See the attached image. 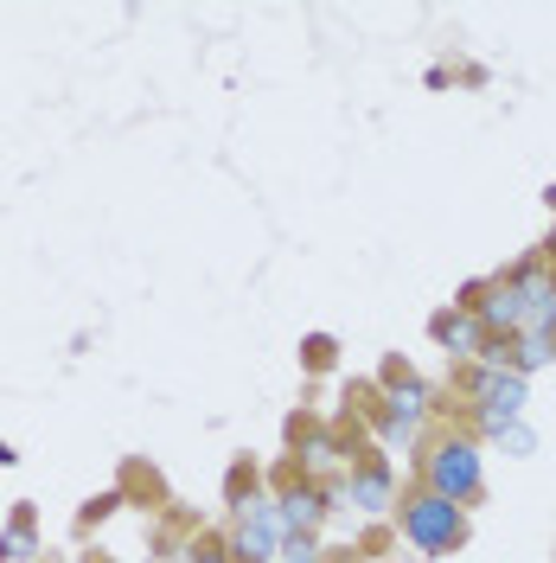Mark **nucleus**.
<instances>
[{
	"instance_id": "nucleus-1",
	"label": "nucleus",
	"mask_w": 556,
	"mask_h": 563,
	"mask_svg": "<svg viewBox=\"0 0 556 563\" xmlns=\"http://www.w3.org/2000/svg\"><path fill=\"white\" fill-rule=\"evenodd\" d=\"M403 531H410V544H416V551L442 558V551H454V544L467 538V519H460V506H454V499H442V493H422V499H410V506H403Z\"/></svg>"
},
{
	"instance_id": "nucleus-2",
	"label": "nucleus",
	"mask_w": 556,
	"mask_h": 563,
	"mask_svg": "<svg viewBox=\"0 0 556 563\" xmlns=\"http://www.w3.org/2000/svg\"><path fill=\"white\" fill-rule=\"evenodd\" d=\"M429 487L454 499V506H467V499H480L487 487V474H480V449L474 442H442L435 455H429Z\"/></svg>"
},
{
	"instance_id": "nucleus-3",
	"label": "nucleus",
	"mask_w": 556,
	"mask_h": 563,
	"mask_svg": "<svg viewBox=\"0 0 556 563\" xmlns=\"http://www.w3.org/2000/svg\"><path fill=\"white\" fill-rule=\"evenodd\" d=\"M519 404H524V378H519V372L487 378V422H492V429H505V422L519 417Z\"/></svg>"
},
{
	"instance_id": "nucleus-4",
	"label": "nucleus",
	"mask_w": 556,
	"mask_h": 563,
	"mask_svg": "<svg viewBox=\"0 0 556 563\" xmlns=\"http://www.w3.org/2000/svg\"><path fill=\"white\" fill-rule=\"evenodd\" d=\"M435 333H442L448 346H474V340H480V327H474L467 314H460V320H454V314H442V320H435Z\"/></svg>"
},
{
	"instance_id": "nucleus-5",
	"label": "nucleus",
	"mask_w": 556,
	"mask_h": 563,
	"mask_svg": "<svg viewBox=\"0 0 556 563\" xmlns=\"http://www.w3.org/2000/svg\"><path fill=\"white\" fill-rule=\"evenodd\" d=\"M320 519V493H294L288 499V526H313Z\"/></svg>"
},
{
	"instance_id": "nucleus-6",
	"label": "nucleus",
	"mask_w": 556,
	"mask_h": 563,
	"mask_svg": "<svg viewBox=\"0 0 556 563\" xmlns=\"http://www.w3.org/2000/svg\"><path fill=\"white\" fill-rule=\"evenodd\" d=\"M352 493H358L365 506H383V474H378V467H371V474H365V481H358V487H352Z\"/></svg>"
},
{
	"instance_id": "nucleus-7",
	"label": "nucleus",
	"mask_w": 556,
	"mask_h": 563,
	"mask_svg": "<svg viewBox=\"0 0 556 563\" xmlns=\"http://www.w3.org/2000/svg\"><path fill=\"white\" fill-rule=\"evenodd\" d=\"M544 358H551V346H544V340H531V346L519 352V378H524V372H537Z\"/></svg>"
},
{
	"instance_id": "nucleus-8",
	"label": "nucleus",
	"mask_w": 556,
	"mask_h": 563,
	"mask_svg": "<svg viewBox=\"0 0 556 563\" xmlns=\"http://www.w3.org/2000/svg\"><path fill=\"white\" fill-rule=\"evenodd\" d=\"M288 563H313V538H288Z\"/></svg>"
}]
</instances>
